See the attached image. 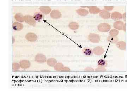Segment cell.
I'll use <instances>...</instances> for the list:
<instances>
[{
    "label": "cell",
    "instance_id": "cell-1",
    "mask_svg": "<svg viewBox=\"0 0 127 95\" xmlns=\"http://www.w3.org/2000/svg\"><path fill=\"white\" fill-rule=\"evenodd\" d=\"M111 29V26L109 23H100L97 26V29L98 31L103 33L109 32Z\"/></svg>",
    "mask_w": 127,
    "mask_h": 95
},
{
    "label": "cell",
    "instance_id": "cell-2",
    "mask_svg": "<svg viewBox=\"0 0 127 95\" xmlns=\"http://www.w3.org/2000/svg\"><path fill=\"white\" fill-rule=\"evenodd\" d=\"M88 39L93 43H98L100 41V37L97 34L91 33L88 36Z\"/></svg>",
    "mask_w": 127,
    "mask_h": 95
},
{
    "label": "cell",
    "instance_id": "cell-3",
    "mask_svg": "<svg viewBox=\"0 0 127 95\" xmlns=\"http://www.w3.org/2000/svg\"><path fill=\"white\" fill-rule=\"evenodd\" d=\"M110 17L112 19L115 21H120L122 19V15L119 12H113L111 13Z\"/></svg>",
    "mask_w": 127,
    "mask_h": 95
},
{
    "label": "cell",
    "instance_id": "cell-4",
    "mask_svg": "<svg viewBox=\"0 0 127 95\" xmlns=\"http://www.w3.org/2000/svg\"><path fill=\"white\" fill-rule=\"evenodd\" d=\"M24 21L27 23L31 26H35L36 22L32 16L30 15H27L24 16Z\"/></svg>",
    "mask_w": 127,
    "mask_h": 95
},
{
    "label": "cell",
    "instance_id": "cell-5",
    "mask_svg": "<svg viewBox=\"0 0 127 95\" xmlns=\"http://www.w3.org/2000/svg\"><path fill=\"white\" fill-rule=\"evenodd\" d=\"M87 7L89 9V12L91 14H97L100 13L101 11L100 8L96 6H87Z\"/></svg>",
    "mask_w": 127,
    "mask_h": 95
},
{
    "label": "cell",
    "instance_id": "cell-6",
    "mask_svg": "<svg viewBox=\"0 0 127 95\" xmlns=\"http://www.w3.org/2000/svg\"><path fill=\"white\" fill-rule=\"evenodd\" d=\"M99 15L102 18L104 19H107L110 18L111 14L109 11L103 10H101V11L100 12Z\"/></svg>",
    "mask_w": 127,
    "mask_h": 95
},
{
    "label": "cell",
    "instance_id": "cell-7",
    "mask_svg": "<svg viewBox=\"0 0 127 95\" xmlns=\"http://www.w3.org/2000/svg\"><path fill=\"white\" fill-rule=\"evenodd\" d=\"M124 23L123 22L121 21H116L113 24V27L116 29L121 30H123Z\"/></svg>",
    "mask_w": 127,
    "mask_h": 95
},
{
    "label": "cell",
    "instance_id": "cell-8",
    "mask_svg": "<svg viewBox=\"0 0 127 95\" xmlns=\"http://www.w3.org/2000/svg\"><path fill=\"white\" fill-rule=\"evenodd\" d=\"M26 39L30 42H34L37 39V36L36 34L33 33H29L25 36Z\"/></svg>",
    "mask_w": 127,
    "mask_h": 95
},
{
    "label": "cell",
    "instance_id": "cell-9",
    "mask_svg": "<svg viewBox=\"0 0 127 95\" xmlns=\"http://www.w3.org/2000/svg\"><path fill=\"white\" fill-rule=\"evenodd\" d=\"M93 52L96 55L100 56L104 53V49L101 47H97L93 49Z\"/></svg>",
    "mask_w": 127,
    "mask_h": 95
},
{
    "label": "cell",
    "instance_id": "cell-10",
    "mask_svg": "<svg viewBox=\"0 0 127 95\" xmlns=\"http://www.w3.org/2000/svg\"><path fill=\"white\" fill-rule=\"evenodd\" d=\"M61 16L60 12L58 10H53L50 13V16L51 17L55 19L60 18Z\"/></svg>",
    "mask_w": 127,
    "mask_h": 95
},
{
    "label": "cell",
    "instance_id": "cell-11",
    "mask_svg": "<svg viewBox=\"0 0 127 95\" xmlns=\"http://www.w3.org/2000/svg\"><path fill=\"white\" fill-rule=\"evenodd\" d=\"M76 12L78 15L81 16H83V17L88 15L89 13V12L88 11V10L84 8H80V9H78L76 10Z\"/></svg>",
    "mask_w": 127,
    "mask_h": 95
},
{
    "label": "cell",
    "instance_id": "cell-12",
    "mask_svg": "<svg viewBox=\"0 0 127 95\" xmlns=\"http://www.w3.org/2000/svg\"><path fill=\"white\" fill-rule=\"evenodd\" d=\"M12 27L13 29L15 30L19 31L23 29V26L22 24L16 22L13 23Z\"/></svg>",
    "mask_w": 127,
    "mask_h": 95
},
{
    "label": "cell",
    "instance_id": "cell-13",
    "mask_svg": "<svg viewBox=\"0 0 127 95\" xmlns=\"http://www.w3.org/2000/svg\"><path fill=\"white\" fill-rule=\"evenodd\" d=\"M35 61L38 62L43 63L46 61L45 56L42 54H38L36 55Z\"/></svg>",
    "mask_w": 127,
    "mask_h": 95
},
{
    "label": "cell",
    "instance_id": "cell-14",
    "mask_svg": "<svg viewBox=\"0 0 127 95\" xmlns=\"http://www.w3.org/2000/svg\"><path fill=\"white\" fill-rule=\"evenodd\" d=\"M40 9L41 12L46 15L49 14L51 11V8L48 6H41Z\"/></svg>",
    "mask_w": 127,
    "mask_h": 95
},
{
    "label": "cell",
    "instance_id": "cell-15",
    "mask_svg": "<svg viewBox=\"0 0 127 95\" xmlns=\"http://www.w3.org/2000/svg\"><path fill=\"white\" fill-rule=\"evenodd\" d=\"M116 47L121 50H125L126 48V43L124 41L118 42L116 43Z\"/></svg>",
    "mask_w": 127,
    "mask_h": 95
},
{
    "label": "cell",
    "instance_id": "cell-16",
    "mask_svg": "<svg viewBox=\"0 0 127 95\" xmlns=\"http://www.w3.org/2000/svg\"><path fill=\"white\" fill-rule=\"evenodd\" d=\"M69 27L70 29L73 30L78 29L79 27V25L78 23L76 22H71L69 24Z\"/></svg>",
    "mask_w": 127,
    "mask_h": 95
},
{
    "label": "cell",
    "instance_id": "cell-17",
    "mask_svg": "<svg viewBox=\"0 0 127 95\" xmlns=\"http://www.w3.org/2000/svg\"><path fill=\"white\" fill-rule=\"evenodd\" d=\"M20 66L22 68H29L30 63L28 61H23L20 63Z\"/></svg>",
    "mask_w": 127,
    "mask_h": 95
},
{
    "label": "cell",
    "instance_id": "cell-18",
    "mask_svg": "<svg viewBox=\"0 0 127 95\" xmlns=\"http://www.w3.org/2000/svg\"><path fill=\"white\" fill-rule=\"evenodd\" d=\"M15 18L16 21L20 22H23L24 21V16L20 13H17L15 15Z\"/></svg>",
    "mask_w": 127,
    "mask_h": 95
},
{
    "label": "cell",
    "instance_id": "cell-19",
    "mask_svg": "<svg viewBox=\"0 0 127 95\" xmlns=\"http://www.w3.org/2000/svg\"><path fill=\"white\" fill-rule=\"evenodd\" d=\"M33 17L35 21H40L42 19L43 17V15L41 13L36 12L34 14Z\"/></svg>",
    "mask_w": 127,
    "mask_h": 95
},
{
    "label": "cell",
    "instance_id": "cell-20",
    "mask_svg": "<svg viewBox=\"0 0 127 95\" xmlns=\"http://www.w3.org/2000/svg\"><path fill=\"white\" fill-rule=\"evenodd\" d=\"M118 39L116 37H112L109 36L107 38V41L110 43H115L118 42Z\"/></svg>",
    "mask_w": 127,
    "mask_h": 95
},
{
    "label": "cell",
    "instance_id": "cell-21",
    "mask_svg": "<svg viewBox=\"0 0 127 95\" xmlns=\"http://www.w3.org/2000/svg\"><path fill=\"white\" fill-rule=\"evenodd\" d=\"M83 52L84 55L87 56H91L93 53V51L90 49L85 48L83 50Z\"/></svg>",
    "mask_w": 127,
    "mask_h": 95
},
{
    "label": "cell",
    "instance_id": "cell-22",
    "mask_svg": "<svg viewBox=\"0 0 127 95\" xmlns=\"http://www.w3.org/2000/svg\"><path fill=\"white\" fill-rule=\"evenodd\" d=\"M119 31L116 29H112L109 31V35L111 36L116 37L118 35Z\"/></svg>",
    "mask_w": 127,
    "mask_h": 95
},
{
    "label": "cell",
    "instance_id": "cell-23",
    "mask_svg": "<svg viewBox=\"0 0 127 95\" xmlns=\"http://www.w3.org/2000/svg\"><path fill=\"white\" fill-rule=\"evenodd\" d=\"M97 64H98V66L104 67L106 66L107 65V61L103 59L99 60L97 61Z\"/></svg>",
    "mask_w": 127,
    "mask_h": 95
},
{
    "label": "cell",
    "instance_id": "cell-24",
    "mask_svg": "<svg viewBox=\"0 0 127 95\" xmlns=\"http://www.w3.org/2000/svg\"><path fill=\"white\" fill-rule=\"evenodd\" d=\"M57 61L54 59L51 58L49 59L47 61V63L49 66H53L56 63Z\"/></svg>",
    "mask_w": 127,
    "mask_h": 95
},
{
    "label": "cell",
    "instance_id": "cell-25",
    "mask_svg": "<svg viewBox=\"0 0 127 95\" xmlns=\"http://www.w3.org/2000/svg\"><path fill=\"white\" fill-rule=\"evenodd\" d=\"M63 67L64 66L63 64L60 63H58L55 65L54 67V69L56 71H59L61 70Z\"/></svg>",
    "mask_w": 127,
    "mask_h": 95
},
{
    "label": "cell",
    "instance_id": "cell-26",
    "mask_svg": "<svg viewBox=\"0 0 127 95\" xmlns=\"http://www.w3.org/2000/svg\"><path fill=\"white\" fill-rule=\"evenodd\" d=\"M106 71V69L105 68V67L102 66H99L95 69V71L97 72H105Z\"/></svg>",
    "mask_w": 127,
    "mask_h": 95
},
{
    "label": "cell",
    "instance_id": "cell-27",
    "mask_svg": "<svg viewBox=\"0 0 127 95\" xmlns=\"http://www.w3.org/2000/svg\"><path fill=\"white\" fill-rule=\"evenodd\" d=\"M104 10L106 11H112L114 9V6H104Z\"/></svg>",
    "mask_w": 127,
    "mask_h": 95
},
{
    "label": "cell",
    "instance_id": "cell-28",
    "mask_svg": "<svg viewBox=\"0 0 127 95\" xmlns=\"http://www.w3.org/2000/svg\"><path fill=\"white\" fill-rule=\"evenodd\" d=\"M85 72H92L94 71V70L93 68L91 67H87L85 69Z\"/></svg>",
    "mask_w": 127,
    "mask_h": 95
},
{
    "label": "cell",
    "instance_id": "cell-29",
    "mask_svg": "<svg viewBox=\"0 0 127 95\" xmlns=\"http://www.w3.org/2000/svg\"><path fill=\"white\" fill-rule=\"evenodd\" d=\"M61 71L62 72H70V69L68 67H63Z\"/></svg>",
    "mask_w": 127,
    "mask_h": 95
},
{
    "label": "cell",
    "instance_id": "cell-30",
    "mask_svg": "<svg viewBox=\"0 0 127 95\" xmlns=\"http://www.w3.org/2000/svg\"><path fill=\"white\" fill-rule=\"evenodd\" d=\"M122 18L124 19L125 21H126V14L125 13H123V15H122Z\"/></svg>",
    "mask_w": 127,
    "mask_h": 95
},
{
    "label": "cell",
    "instance_id": "cell-31",
    "mask_svg": "<svg viewBox=\"0 0 127 95\" xmlns=\"http://www.w3.org/2000/svg\"><path fill=\"white\" fill-rule=\"evenodd\" d=\"M126 29V24H124V27H123V30L125 31Z\"/></svg>",
    "mask_w": 127,
    "mask_h": 95
}]
</instances>
